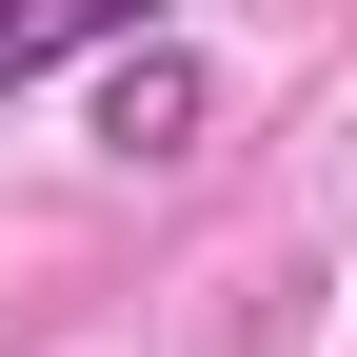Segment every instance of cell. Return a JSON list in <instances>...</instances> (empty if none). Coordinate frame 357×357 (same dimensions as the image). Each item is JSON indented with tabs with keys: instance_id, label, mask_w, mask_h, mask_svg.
Masks as SVG:
<instances>
[{
	"instance_id": "1",
	"label": "cell",
	"mask_w": 357,
	"mask_h": 357,
	"mask_svg": "<svg viewBox=\"0 0 357 357\" xmlns=\"http://www.w3.org/2000/svg\"><path fill=\"white\" fill-rule=\"evenodd\" d=\"M119 40H159V0H0V100L60 60H119Z\"/></svg>"
},
{
	"instance_id": "2",
	"label": "cell",
	"mask_w": 357,
	"mask_h": 357,
	"mask_svg": "<svg viewBox=\"0 0 357 357\" xmlns=\"http://www.w3.org/2000/svg\"><path fill=\"white\" fill-rule=\"evenodd\" d=\"M100 139L119 159H178V139H199V60H178V40H119V60H100Z\"/></svg>"
}]
</instances>
